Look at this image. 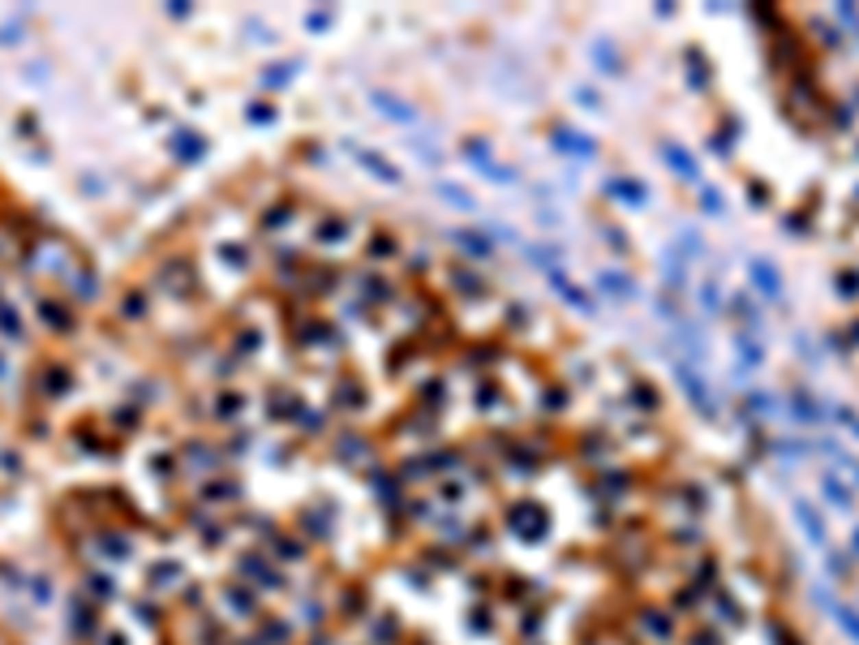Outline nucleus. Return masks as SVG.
Wrapping results in <instances>:
<instances>
[{
	"mask_svg": "<svg viewBox=\"0 0 859 645\" xmlns=\"http://www.w3.org/2000/svg\"><path fill=\"white\" fill-rule=\"evenodd\" d=\"M288 73H293V69H284V64H280V69H267V86H284Z\"/></svg>",
	"mask_w": 859,
	"mask_h": 645,
	"instance_id": "29",
	"label": "nucleus"
},
{
	"mask_svg": "<svg viewBox=\"0 0 859 645\" xmlns=\"http://www.w3.org/2000/svg\"><path fill=\"white\" fill-rule=\"evenodd\" d=\"M460 241V250L464 254H473V258H490V237H481V233H456Z\"/></svg>",
	"mask_w": 859,
	"mask_h": 645,
	"instance_id": "14",
	"label": "nucleus"
},
{
	"mask_svg": "<svg viewBox=\"0 0 859 645\" xmlns=\"http://www.w3.org/2000/svg\"><path fill=\"white\" fill-rule=\"evenodd\" d=\"M456 284H460V288H468V293H481V288H485V284H481V276H473V271L456 276Z\"/></svg>",
	"mask_w": 859,
	"mask_h": 645,
	"instance_id": "26",
	"label": "nucleus"
},
{
	"mask_svg": "<svg viewBox=\"0 0 859 645\" xmlns=\"http://www.w3.org/2000/svg\"><path fill=\"white\" fill-rule=\"evenodd\" d=\"M597 288L610 293V297H619V301L636 297V284H627V276H619V271H597Z\"/></svg>",
	"mask_w": 859,
	"mask_h": 645,
	"instance_id": "7",
	"label": "nucleus"
},
{
	"mask_svg": "<svg viewBox=\"0 0 859 645\" xmlns=\"http://www.w3.org/2000/svg\"><path fill=\"white\" fill-rule=\"evenodd\" d=\"M631 400H640L644 409H653V405H657V396L649 392V387H636V392H631Z\"/></svg>",
	"mask_w": 859,
	"mask_h": 645,
	"instance_id": "30",
	"label": "nucleus"
},
{
	"mask_svg": "<svg viewBox=\"0 0 859 645\" xmlns=\"http://www.w3.org/2000/svg\"><path fill=\"white\" fill-rule=\"evenodd\" d=\"M675 375H679V383H683V392L696 400V409H705V413L718 409V405H713V396H709V387H705V379L696 375V370H688L683 362H675Z\"/></svg>",
	"mask_w": 859,
	"mask_h": 645,
	"instance_id": "1",
	"label": "nucleus"
},
{
	"mask_svg": "<svg viewBox=\"0 0 859 645\" xmlns=\"http://www.w3.org/2000/svg\"><path fill=\"white\" fill-rule=\"evenodd\" d=\"M825 495H830V504H838V508H851V491H847V482H842L838 473H825Z\"/></svg>",
	"mask_w": 859,
	"mask_h": 645,
	"instance_id": "15",
	"label": "nucleus"
},
{
	"mask_svg": "<svg viewBox=\"0 0 859 645\" xmlns=\"http://www.w3.org/2000/svg\"><path fill=\"white\" fill-rule=\"evenodd\" d=\"M640 633H644V637H653V641H670V637H675V620H670V611L644 607V611H640Z\"/></svg>",
	"mask_w": 859,
	"mask_h": 645,
	"instance_id": "2",
	"label": "nucleus"
},
{
	"mask_svg": "<svg viewBox=\"0 0 859 645\" xmlns=\"http://www.w3.org/2000/svg\"><path fill=\"white\" fill-rule=\"evenodd\" d=\"M202 151H206V142H202V134H176V155L181 159H202Z\"/></svg>",
	"mask_w": 859,
	"mask_h": 645,
	"instance_id": "13",
	"label": "nucleus"
},
{
	"mask_svg": "<svg viewBox=\"0 0 859 645\" xmlns=\"http://www.w3.org/2000/svg\"><path fill=\"white\" fill-rule=\"evenodd\" d=\"M464 155L473 159V164H481V168H490V147H485V142H468L464 147Z\"/></svg>",
	"mask_w": 859,
	"mask_h": 645,
	"instance_id": "24",
	"label": "nucleus"
},
{
	"mask_svg": "<svg viewBox=\"0 0 859 645\" xmlns=\"http://www.w3.org/2000/svg\"><path fill=\"white\" fill-rule=\"evenodd\" d=\"M344 237H348V220L331 215V220H322V224H318V241H344Z\"/></svg>",
	"mask_w": 859,
	"mask_h": 645,
	"instance_id": "18",
	"label": "nucleus"
},
{
	"mask_svg": "<svg viewBox=\"0 0 859 645\" xmlns=\"http://www.w3.org/2000/svg\"><path fill=\"white\" fill-rule=\"evenodd\" d=\"M593 60L602 64L606 73H619V52H614L610 43H597V47H593Z\"/></svg>",
	"mask_w": 859,
	"mask_h": 645,
	"instance_id": "19",
	"label": "nucleus"
},
{
	"mask_svg": "<svg viewBox=\"0 0 859 645\" xmlns=\"http://www.w3.org/2000/svg\"><path fill=\"white\" fill-rule=\"evenodd\" d=\"M550 288H555V293H559L563 301H572L580 314H589V310H593V297H589V293H585L580 284H572V280H567L563 271H550Z\"/></svg>",
	"mask_w": 859,
	"mask_h": 645,
	"instance_id": "3",
	"label": "nucleus"
},
{
	"mask_svg": "<svg viewBox=\"0 0 859 645\" xmlns=\"http://www.w3.org/2000/svg\"><path fill=\"white\" fill-rule=\"evenodd\" d=\"M735 344H739V357L748 362V366H760V362H765V353H760V344H756V340H743V336H739Z\"/></svg>",
	"mask_w": 859,
	"mask_h": 645,
	"instance_id": "21",
	"label": "nucleus"
},
{
	"mask_svg": "<svg viewBox=\"0 0 859 645\" xmlns=\"http://www.w3.org/2000/svg\"><path fill=\"white\" fill-rule=\"evenodd\" d=\"M795 516H799V529H803V534L821 546V542H825V525H821V516H816L812 508H808V504H795Z\"/></svg>",
	"mask_w": 859,
	"mask_h": 645,
	"instance_id": "11",
	"label": "nucleus"
},
{
	"mask_svg": "<svg viewBox=\"0 0 859 645\" xmlns=\"http://www.w3.org/2000/svg\"><path fill=\"white\" fill-rule=\"evenodd\" d=\"M284 220H288V211H284V207H275V211L267 215V228H280V224H284Z\"/></svg>",
	"mask_w": 859,
	"mask_h": 645,
	"instance_id": "31",
	"label": "nucleus"
},
{
	"mask_svg": "<svg viewBox=\"0 0 859 645\" xmlns=\"http://www.w3.org/2000/svg\"><path fill=\"white\" fill-rule=\"evenodd\" d=\"M485 181H494V185H511V181H516V172H511L507 164H490V168H485Z\"/></svg>",
	"mask_w": 859,
	"mask_h": 645,
	"instance_id": "23",
	"label": "nucleus"
},
{
	"mask_svg": "<svg viewBox=\"0 0 859 645\" xmlns=\"http://www.w3.org/2000/svg\"><path fill=\"white\" fill-rule=\"evenodd\" d=\"M855 551H859V529H855Z\"/></svg>",
	"mask_w": 859,
	"mask_h": 645,
	"instance_id": "32",
	"label": "nucleus"
},
{
	"mask_svg": "<svg viewBox=\"0 0 859 645\" xmlns=\"http://www.w3.org/2000/svg\"><path fill=\"white\" fill-rule=\"evenodd\" d=\"M606 194L619 198V202H627V207H640L644 198H649V189H644L640 181H631V176H614V181L606 185Z\"/></svg>",
	"mask_w": 859,
	"mask_h": 645,
	"instance_id": "5",
	"label": "nucleus"
},
{
	"mask_svg": "<svg viewBox=\"0 0 859 645\" xmlns=\"http://www.w3.org/2000/svg\"><path fill=\"white\" fill-rule=\"evenodd\" d=\"M352 155H356V164H365L370 172L378 176V181H400V172H396L391 164H387L383 155H374V151H352Z\"/></svg>",
	"mask_w": 859,
	"mask_h": 645,
	"instance_id": "9",
	"label": "nucleus"
},
{
	"mask_svg": "<svg viewBox=\"0 0 859 645\" xmlns=\"http://www.w3.org/2000/svg\"><path fill=\"white\" fill-rule=\"evenodd\" d=\"M752 276H756V284H760V293H769V297H777V293H782V280H777V267H769L765 258H756V263H752Z\"/></svg>",
	"mask_w": 859,
	"mask_h": 645,
	"instance_id": "8",
	"label": "nucleus"
},
{
	"mask_svg": "<svg viewBox=\"0 0 859 645\" xmlns=\"http://www.w3.org/2000/svg\"><path fill=\"white\" fill-rule=\"evenodd\" d=\"M241 409H245V400H241L237 392H223V396L215 400V417H219V422H232Z\"/></svg>",
	"mask_w": 859,
	"mask_h": 645,
	"instance_id": "17",
	"label": "nucleus"
},
{
	"mask_svg": "<svg viewBox=\"0 0 859 645\" xmlns=\"http://www.w3.org/2000/svg\"><path fill=\"white\" fill-rule=\"evenodd\" d=\"M790 409H795V422H808V426H812V422H821V409H816V400H808L803 392H795V396H790Z\"/></svg>",
	"mask_w": 859,
	"mask_h": 645,
	"instance_id": "16",
	"label": "nucleus"
},
{
	"mask_svg": "<svg viewBox=\"0 0 859 645\" xmlns=\"http://www.w3.org/2000/svg\"><path fill=\"white\" fill-rule=\"evenodd\" d=\"M524 258H529V263H537L546 276H550V271H559V258H563V254H559L555 246H524Z\"/></svg>",
	"mask_w": 859,
	"mask_h": 645,
	"instance_id": "10",
	"label": "nucleus"
},
{
	"mask_svg": "<svg viewBox=\"0 0 859 645\" xmlns=\"http://www.w3.org/2000/svg\"><path fill=\"white\" fill-rule=\"evenodd\" d=\"M271 117H275V112H271V104H254V108H250V121H254V125H258V121L267 125Z\"/></svg>",
	"mask_w": 859,
	"mask_h": 645,
	"instance_id": "27",
	"label": "nucleus"
},
{
	"mask_svg": "<svg viewBox=\"0 0 859 645\" xmlns=\"http://www.w3.org/2000/svg\"><path fill=\"white\" fill-rule=\"evenodd\" d=\"M701 301L709 305V310H718V305H722V293H718V284H705V288H701Z\"/></svg>",
	"mask_w": 859,
	"mask_h": 645,
	"instance_id": "25",
	"label": "nucleus"
},
{
	"mask_svg": "<svg viewBox=\"0 0 859 645\" xmlns=\"http://www.w3.org/2000/svg\"><path fill=\"white\" fill-rule=\"evenodd\" d=\"M434 189H439V194H443V198H447L451 207H460V211H473V207H477V202H473V194H468V189H460V185H451V181H439Z\"/></svg>",
	"mask_w": 859,
	"mask_h": 645,
	"instance_id": "12",
	"label": "nucleus"
},
{
	"mask_svg": "<svg viewBox=\"0 0 859 645\" xmlns=\"http://www.w3.org/2000/svg\"><path fill=\"white\" fill-rule=\"evenodd\" d=\"M701 207H705L709 215H722V207H726V202H722V194L713 189V185H705V189H701Z\"/></svg>",
	"mask_w": 859,
	"mask_h": 645,
	"instance_id": "22",
	"label": "nucleus"
},
{
	"mask_svg": "<svg viewBox=\"0 0 859 645\" xmlns=\"http://www.w3.org/2000/svg\"><path fill=\"white\" fill-rule=\"evenodd\" d=\"M374 99L383 104V117H396V121H413V112L404 108L400 99H387V95H374Z\"/></svg>",
	"mask_w": 859,
	"mask_h": 645,
	"instance_id": "20",
	"label": "nucleus"
},
{
	"mask_svg": "<svg viewBox=\"0 0 859 645\" xmlns=\"http://www.w3.org/2000/svg\"><path fill=\"white\" fill-rule=\"evenodd\" d=\"M555 147H559L563 155H576V159H593V155H597L593 138L576 134V129H559V134H555Z\"/></svg>",
	"mask_w": 859,
	"mask_h": 645,
	"instance_id": "4",
	"label": "nucleus"
},
{
	"mask_svg": "<svg viewBox=\"0 0 859 645\" xmlns=\"http://www.w3.org/2000/svg\"><path fill=\"white\" fill-rule=\"evenodd\" d=\"M370 254H374V258H387V254H396V246H391L387 237H374V246H370Z\"/></svg>",
	"mask_w": 859,
	"mask_h": 645,
	"instance_id": "28",
	"label": "nucleus"
},
{
	"mask_svg": "<svg viewBox=\"0 0 859 645\" xmlns=\"http://www.w3.org/2000/svg\"><path fill=\"white\" fill-rule=\"evenodd\" d=\"M662 164H670L683 181H696V159L679 147V142H666V147H662Z\"/></svg>",
	"mask_w": 859,
	"mask_h": 645,
	"instance_id": "6",
	"label": "nucleus"
}]
</instances>
